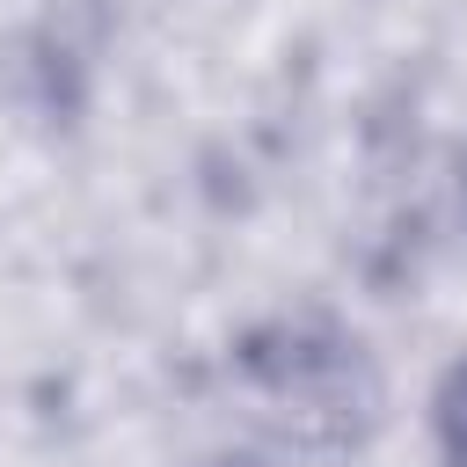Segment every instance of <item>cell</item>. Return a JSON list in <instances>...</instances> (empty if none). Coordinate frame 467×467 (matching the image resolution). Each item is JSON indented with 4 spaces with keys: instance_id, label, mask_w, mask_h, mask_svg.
I'll return each mask as SVG.
<instances>
[{
    "instance_id": "1",
    "label": "cell",
    "mask_w": 467,
    "mask_h": 467,
    "mask_svg": "<svg viewBox=\"0 0 467 467\" xmlns=\"http://www.w3.org/2000/svg\"><path fill=\"white\" fill-rule=\"evenodd\" d=\"M431 423H438V452H445V467H467V358L445 372Z\"/></svg>"
}]
</instances>
